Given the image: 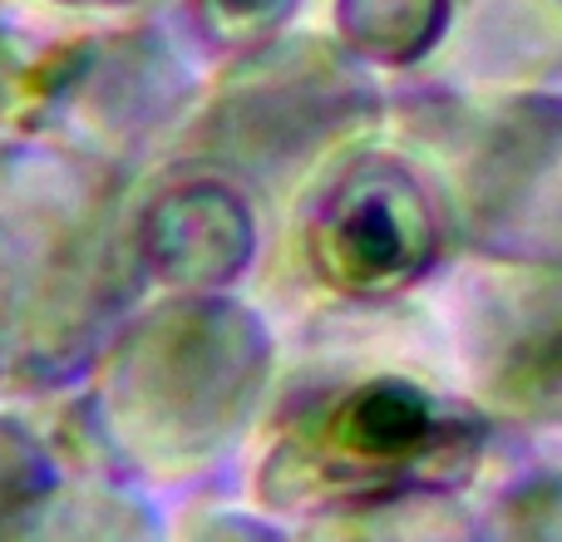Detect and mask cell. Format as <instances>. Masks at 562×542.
I'll return each mask as SVG.
<instances>
[{"instance_id":"obj_1","label":"cell","mask_w":562,"mask_h":542,"mask_svg":"<svg viewBox=\"0 0 562 542\" xmlns=\"http://www.w3.org/2000/svg\"><path fill=\"white\" fill-rule=\"evenodd\" d=\"M114 163L65 144L0 148V389H49L104 355L138 257Z\"/></svg>"},{"instance_id":"obj_2","label":"cell","mask_w":562,"mask_h":542,"mask_svg":"<svg viewBox=\"0 0 562 542\" xmlns=\"http://www.w3.org/2000/svg\"><path fill=\"white\" fill-rule=\"evenodd\" d=\"M272 380V330L223 291H168L99 355L94 429L128 474L183 484L247 434Z\"/></svg>"},{"instance_id":"obj_3","label":"cell","mask_w":562,"mask_h":542,"mask_svg":"<svg viewBox=\"0 0 562 542\" xmlns=\"http://www.w3.org/2000/svg\"><path fill=\"white\" fill-rule=\"evenodd\" d=\"M488 454V419L409 375H360L316 389L281 415L257 464V504L272 518L405 494H459Z\"/></svg>"},{"instance_id":"obj_4","label":"cell","mask_w":562,"mask_h":542,"mask_svg":"<svg viewBox=\"0 0 562 542\" xmlns=\"http://www.w3.org/2000/svg\"><path fill=\"white\" fill-rule=\"evenodd\" d=\"M380 118V94L346 45L321 35L267 39L233 59L188 124L198 163L227 178L277 183Z\"/></svg>"},{"instance_id":"obj_5","label":"cell","mask_w":562,"mask_h":542,"mask_svg":"<svg viewBox=\"0 0 562 542\" xmlns=\"http://www.w3.org/2000/svg\"><path fill=\"white\" fill-rule=\"evenodd\" d=\"M301 257L326 291L385 301L425 281L445 257V217L429 183L385 148L336 158L301 213Z\"/></svg>"},{"instance_id":"obj_6","label":"cell","mask_w":562,"mask_h":542,"mask_svg":"<svg viewBox=\"0 0 562 542\" xmlns=\"http://www.w3.org/2000/svg\"><path fill=\"white\" fill-rule=\"evenodd\" d=\"M464 370L488 409L562 425V257L484 271L464 296Z\"/></svg>"},{"instance_id":"obj_7","label":"cell","mask_w":562,"mask_h":542,"mask_svg":"<svg viewBox=\"0 0 562 542\" xmlns=\"http://www.w3.org/2000/svg\"><path fill=\"white\" fill-rule=\"evenodd\" d=\"M144 281L164 291H223L257 257V213L237 178L198 163L154 188L128 217Z\"/></svg>"},{"instance_id":"obj_8","label":"cell","mask_w":562,"mask_h":542,"mask_svg":"<svg viewBox=\"0 0 562 542\" xmlns=\"http://www.w3.org/2000/svg\"><path fill=\"white\" fill-rule=\"evenodd\" d=\"M291 542H494L484 513L459 494H405L380 504L330 508L291 533Z\"/></svg>"},{"instance_id":"obj_9","label":"cell","mask_w":562,"mask_h":542,"mask_svg":"<svg viewBox=\"0 0 562 542\" xmlns=\"http://www.w3.org/2000/svg\"><path fill=\"white\" fill-rule=\"evenodd\" d=\"M10 542H168L154 504L124 484L59 478V488L20 523Z\"/></svg>"},{"instance_id":"obj_10","label":"cell","mask_w":562,"mask_h":542,"mask_svg":"<svg viewBox=\"0 0 562 542\" xmlns=\"http://www.w3.org/2000/svg\"><path fill=\"white\" fill-rule=\"evenodd\" d=\"M454 0H336V39L360 65L405 69L445 39Z\"/></svg>"},{"instance_id":"obj_11","label":"cell","mask_w":562,"mask_h":542,"mask_svg":"<svg viewBox=\"0 0 562 542\" xmlns=\"http://www.w3.org/2000/svg\"><path fill=\"white\" fill-rule=\"evenodd\" d=\"M59 488V464L49 444L15 415H0V542L20 533L30 513Z\"/></svg>"},{"instance_id":"obj_12","label":"cell","mask_w":562,"mask_h":542,"mask_svg":"<svg viewBox=\"0 0 562 542\" xmlns=\"http://www.w3.org/2000/svg\"><path fill=\"white\" fill-rule=\"evenodd\" d=\"M301 0H188V15L203 45L223 49V55H247V49L267 45L286 30Z\"/></svg>"},{"instance_id":"obj_13","label":"cell","mask_w":562,"mask_h":542,"mask_svg":"<svg viewBox=\"0 0 562 542\" xmlns=\"http://www.w3.org/2000/svg\"><path fill=\"white\" fill-rule=\"evenodd\" d=\"M494 542H562V474H528L484 513Z\"/></svg>"},{"instance_id":"obj_14","label":"cell","mask_w":562,"mask_h":542,"mask_svg":"<svg viewBox=\"0 0 562 542\" xmlns=\"http://www.w3.org/2000/svg\"><path fill=\"white\" fill-rule=\"evenodd\" d=\"M173 542H291L272 513H237V508H203L178 528Z\"/></svg>"},{"instance_id":"obj_15","label":"cell","mask_w":562,"mask_h":542,"mask_svg":"<svg viewBox=\"0 0 562 542\" xmlns=\"http://www.w3.org/2000/svg\"><path fill=\"white\" fill-rule=\"evenodd\" d=\"M59 5H75V10H128V5H144V0H59Z\"/></svg>"}]
</instances>
